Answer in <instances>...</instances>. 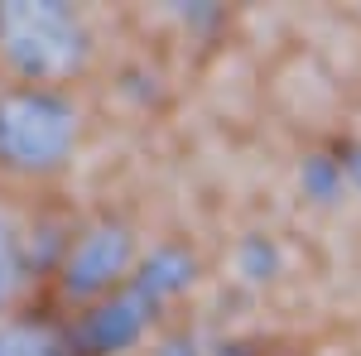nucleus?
I'll return each instance as SVG.
<instances>
[{"instance_id":"obj_1","label":"nucleus","mask_w":361,"mask_h":356,"mask_svg":"<svg viewBox=\"0 0 361 356\" xmlns=\"http://www.w3.org/2000/svg\"><path fill=\"white\" fill-rule=\"evenodd\" d=\"M92 63V29L82 10L58 0L0 5V68L25 87H63Z\"/></svg>"},{"instance_id":"obj_2","label":"nucleus","mask_w":361,"mask_h":356,"mask_svg":"<svg viewBox=\"0 0 361 356\" xmlns=\"http://www.w3.org/2000/svg\"><path fill=\"white\" fill-rule=\"evenodd\" d=\"M82 106L63 87H0V168L20 178H54L73 164Z\"/></svg>"},{"instance_id":"obj_3","label":"nucleus","mask_w":361,"mask_h":356,"mask_svg":"<svg viewBox=\"0 0 361 356\" xmlns=\"http://www.w3.org/2000/svg\"><path fill=\"white\" fill-rule=\"evenodd\" d=\"M183 279H188V265L173 260V255H159L154 265H145L126 289H116L111 299L92 303L82 313V328L73 332V337H78V352L111 356V352H121V347H130L140 332L149 328L154 308H159Z\"/></svg>"},{"instance_id":"obj_4","label":"nucleus","mask_w":361,"mask_h":356,"mask_svg":"<svg viewBox=\"0 0 361 356\" xmlns=\"http://www.w3.org/2000/svg\"><path fill=\"white\" fill-rule=\"evenodd\" d=\"M135 241L121 221H97L63 255V294L78 303H102L135 279Z\"/></svg>"},{"instance_id":"obj_5","label":"nucleus","mask_w":361,"mask_h":356,"mask_svg":"<svg viewBox=\"0 0 361 356\" xmlns=\"http://www.w3.org/2000/svg\"><path fill=\"white\" fill-rule=\"evenodd\" d=\"M34 270H39V255L29 246V226L0 197V313H20V299L39 279Z\"/></svg>"},{"instance_id":"obj_6","label":"nucleus","mask_w":361,"mask_h":356,"mask_svg":"<svg viewBox=\"0 0 361 356\" xmlns=\"http://www.w3.org/2000/svg\"><path fill=\"white\" fill-rule=\"evenodd\" d=\"M0 356H78V337L44 313H0Z\"/></svg>"}]
</instances>
